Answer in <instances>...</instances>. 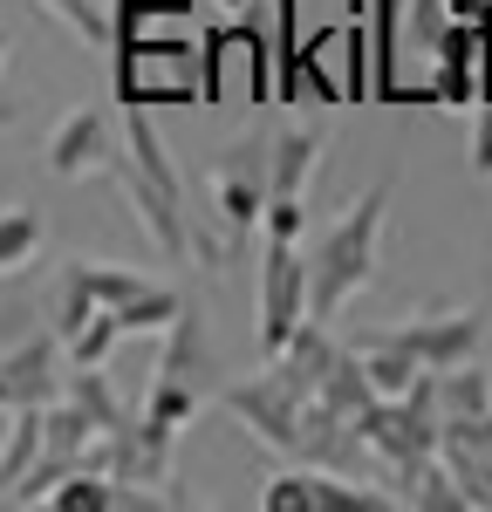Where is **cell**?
I'll use <instances>...</instances> for the list:
<instances>
[{
  "mask_svg": "<svg viewBox=\"0 0 492 512\" xmlns=\"http://www.w3.org/2000/svg\"><path fill=\"white\" fill-rule=\"evenodd\" d=\"M390 192L397 178H376L308 253V315L315 321H335L369 280H376V246H383V212H390Z\"/></svg>",
  "mask_w": 492,
  "mask_h": 512,
  "instance_id": "obj_1",
  "label": "cell"
},
{
  "mask_svg": "<svg viewBox=\"0 0 492 512\" xmlns=\"http://www.w3.org/2000/svg\"><path fill=\"white\" fill-rule=\"evenodd\" d=\"M301 321H308V260L294 239H267L260 246V355L274 362Z\"/></svg>",
  "mask_w": 492,
  "mask_h": 512,
  "instance_id": "obj_2",
  "label": "cell"
},
{
  "mask_svg": "<svg viewBox=\"0 0 492 512\" xmlns=\"http://www.w3.org/2000/svg\"><path fill=\"white\" fill-rule=\"evenodd\" d=\"M219 403H226L260 444H274V451H294V444H301V410H308V396L294 390V383H281L274 362H267V376L219 383Z\"/></svg>",
  "mask_w": 492,
  "mask_h": 512,
  "instance_id": "obj_3",
  "label": "cell"
},
{
  "mask_svg": "<svg viewBox=\"0 0 492 512\" xmlns=\"http://www.w3.org/2000/svg\"><path fill=\"white\" fill-rule=\"evenodd\" d=\"M383 342H397L410 349L424 369H458V362H479L486 349V321L472 315V308H445V315H410L397 328H376Z\"/></svg>",
  "mask_w": 492,
  "mask_h": 512,
  "instance_id": "obj_4",
  "label": "cell"
},
{
  "mask_svg": "<svg viewBox=\"0 0 492 512\" xmlns=\"http://www.w3.org/2000/svg\"><path fill=\"white\" fill-rule=\"evenodd\" d=\"M212 212L226 219V233H253L267 212V144L240 137L233 151L212 158Z\"/></svg>",
  "mask_w": 492,
  "mask_h": 512,
  "instance_id": "obj_5",
  "label": "cell"
},
{
  "mask_svg": "<svg viewBox=\"0 0 492 512\" xmlns=\"http://www.w3.org/2000/svg\"><path fill=\"white\" fill-rule=\"evenodd\" d=\"M0 369H7V403H14V410H48V403L62 396V335L48 328L35 342L7 349Z\"/></svg>",
  "mask_w": 492,
  "mask_h": 512,
  "instance_id": "obj_6",
  "label": "cell"
},
{
  "mask_svg": "<svg viewBox=\"0 0 492 512\" xmlns=\"http://www.w3.org/2000/svg\"><path fill=\"white\" fill-rule=\"evenodd\" d=\"M117 151V137H110V117L103 110H69V117L55 123V137H48V171L55 178H89V171H103Z\"/></svg>",
  "mask_w": 492,
  "mask_h": 512,
  "instance_id": "obj_7",
  "label": "cell"
},
{
  "mask_svg": "<svg viewBox=\"0 0 492 512\" xmlns=\"http://www.w3.org/2000/svg\"><path fill=\"white\" fill-rule=\"evenodd\" d=\"M158 376H178V383H192V390H219V355H212V335H205V315L199 308H178L171 328H164V355H158Z\"/></svg>",
  "mask_w": 492,
  "mask_h": 512,
  "instance_id": "obj_8",
  "label": "cell"
},
{
  "mask_svg": "<svg viewBox=\"0 0 492 512\" xmlns=\"http://www.w3.org/2000/svg\"><path fill=\"white\" fill-rule=\"evenodd\" d=\"M315 164H322V137L315 130H281L267 144V198H301Z\"/></svg>",
  "mask_w": 492,
  "mask_h": 512,
  "instance_id": "obj_9",
  "label": "cell"
},
{
  "mask_svg": "<svg viewBox=\"0 0 492 512\" xmlns=\"http://www.w3.org/2000/svg\"><path fill=\"white\" fill-rule=\"evenodd\" d=\"M335 342H328V328L315 315L301 321V328H294V335H287V349L274 355V369H281V383H294V390L301 396H315L322 390V376H328V362H335Z\"/></svg>",
  "mask_w": 492,
  "mask_h": 512,
  "instance_id": "obj_10",
  "label": "cell"
},
{
  "mask_svg": "<svg viewBox=\"0 0 492 512\" xmlns=\"http://www.w3.org/2000/svg\"><path fill=\"white\" fill-rule=\"evenodd\" d=\"M205 410V390H192V383H178V376H151V396H144V431L158 437V444H178V431L192 424Z\"/></svg>",
  "mask_w": 492,
  "mask_h": 512,
  "instance_id": "obj_11",
  "label": "cell"
},
{
  "mask_svg": "<svg viewBox=\"0 0 492 512\" xmlns=\"http://www.w3.org/2000/svg\"><path fill=\"white\" fill-rule=\"evenodd\" d=\"M315 403H328L335 417H363L369 403H376L363 355H356V349H342V355H335V362H328V376H322V390H315Z\"/></svg>",
  "mask_w": 492,
  "mask_h": 512,
  "instance_id": "obj_12",
  "label": "cell"
},
{
  "mask_svg": "<svg viewBox=\"0 0 492 512\" xmlns=\"http://www.w3.org/2000/svg\"><path fill=\"white\" fill-rule=\"evenodd\" d=\"M62 396H69L76 410H89V417H96V431H117V424H130V410L117 403L110 376H103V362H96V369L69 362V376H62Z\"/></svg>",
  "mask_w": 492,
  "mask_h": 512,
  "instance_id": "obj_13",
  "label": "cell"
},
{
  "mask_svg": "<svg viewBox=\"0 0 492 512\" xmlns=\"http://www.w3.org/2000/svg\"><path fill=\"white\" fill-rule=\"evenodd\" d=\"M438 458H445V472L458 478L465 506H486V512H492V451H479V444H458V437H445V444H438Z\"/></svg>",
  "mask_w": 492,
  "mask_h": 512,
  "instance_id": "obj_14",
  "label": "cell"
},
{
  "mask_svg": "<svg viewBox=\"0 0 492 512\" xmlns=\"http://www.w3.org/2000/svg\"><path fill=\"white\" fill-rule=\"evenodd\" d=\"M117 492H123L117 478H103V472L82 465V472H69L41 506H48V512H117Z\"/></svg>",
  "mask_w": 492,
  "mask_h": 512,
  "instance_id": "obj_15",
  "label": "cell"
},
{
  "mask_svg": "<svg viewBox=\"0 0 492 512\" xmlns=\"http://www.w3.org/2000/svg\"><path fill=\"white\" fill-rule=\"evenodd\" d=\"M397 499L417 506V512H465V492H458V478L445 472V458H424V465L404 478V492H397Z\"/></svg>",
  "mask_w": 492,
  "mask_h": 512,
  "instance_id": "obj_16",
  "label": "cell"
},
{
  "mask_svg": "<svg viewBox=\"0 0 492 512\" xmlns=\"http://www.w3.org/2000/svg\"><path fill=\"white\" fill-rule=\"evenodd\" d=\"M41 458V410H14L7 424V444H0V499L28 478V465Z\"/></svg>",
  "mask_w": 492,
  "mask_h": 512,
  "instance_id": "obj_17",
  "label": "cell"
},
{
  "mask_svg": "<svg viewBox=\"0 0 492 512\" xmlns=\"http://www.w3.org/2000/svg\"><path fill=\"white\" fill-rule=\"evenodd\" d=\"M438 403H445V417H479V410H492V376L479 362L438 369Z\"/></svg>",
  "mask_w": 492,
  "mask_h": 512,
  "instance_id": "obj_18",
  "label": "cell"
},
{
  "mask_svg": "<svg viewBox=\"0 0 492 512\" xmlns=\"http://www.w3.org/2000/svg\"><path fill=\"white\" fill-rule=\"evenodd\" d=\"M41 253V212L35 205H7L0 212V274H21Z\"/></svg>",
  "mask_w": 492,
  "mask_h": 512,
  "instance_id": "obj_19",
  "label": "cell"
},
{
  "mask_svg": "<svg viewBox=\"0 0 492 512\" xmlns=\"http://www.w3.org/2000/svg\"><path fill=\"white\" fill-rule=\"evenodd\" d=\"M69 274L89 287V301H96V308H123L130 294H144V287H151L144 274H130V267H96V260H69Z\"/></svg>",
  "mask_w": 492,
  "mask_h": 512,
  "instance_id": "obj_20",
  "label": "cell"
},
{
  "mask_svg": "<svg viewBox=\"0 0 492 512\" xmlns=\"http://www.w3.org/2000/svg\"><path fill=\"white\" fill-rule=\"evenodd\" d=\"M185 301L171 294V287H144V294H130L123 308H110L117 315V328L123 335H151V328H171V315H178Z\"/></svg>",
  "mask_w": 492,
  "mask_h": 512,
  "instance_id": "obj_21",
  "label": "cell"
},
{
  "mask_svg": "<svg viewBox=\"0 0 492 512\" xmlns=\"http://www.w3.org/2000/svg\"><path fill=\"white\" fill-rule=\"evenodd\" d=\"M117 342H123L117 315H110V308H96V315L82 321V328L69 335V342H62V349H69V362H82V369H96V362H110V349H117Z\"/></svg>",
  "mask_w": 492,
  "mask_h": 512,
  "instance_id": "obj_22",
  "label": "cell"
},
{
  "mask_svg": "<svg viewBox=\"0 0 492 512\" xmlns=\"http://www.w3.org/2000/svg\"><path fill=\"white\" fill-rule=\"evenodd\" d=\"M342 96H369V21H363V0L349 7V28H342Z\"/></svg>",
  "mask_w": 492,
  "mask_h": 512,
  "instance_id": "obj_23",
  "label": "cell"
},
{
  "mask_svg": "<svg viewBox=\"0 0 492 512\" xmlns=\"http://www.w3.org/2000/svg\"><path fill=\"white\" fill-rule=\"evenodd\" d=\"M35 7H48V14H55L76 41H89V48L110 41V7H103V0H35Z\"/></svg>",
  "mask_w": 492,
  "mask_h": 512,
  "instance_id": "obj_24",
  "label": "cell"
},
{
  "mask_svg": "<svg viewBox=\"0 0 492 512\" xmlns=\"http://www.w3.org/2000/svg\"><path fill=\"white\" fill-rule=\"evenodd\" d=\"M89 315H96V301H89V287H82V280L69 274V267H62V280H55V301H48V321H55V335L69 342V335H76V328H82Z\"/></svg>",
  "mask_w": 492,
  "mask_h": 512,
  "instance_id": "obj_25",
  "label": "cell"
},
{
  "mask_svg": "<svg viewBox=\"0 0 492 512\" xmlns=\"http://www.w3.org/2000/svg\"><path fill=\"white\" fill-rule=\"evenodd\" d=\"M301 233H308V205H301V198H267L260 239H294V246H301Z\"/></svg>",
  "mask_w": 492,
  "mask_h": 512,
  "instance_id": "obj_26",
  "label": "cell"
},
{
  "mask_svg": "<svg viewBox=\"0 0 492 512\" xmlns=\"http://www.w3.org/2000/svg\"><path fill=\"white\" fill-rule=\"evenodd\" d=\"M445 21H451L445 0H404V35L417 41V48H431V41L445 35Z\"/></svg>",
  "mask_w": 492,
  "mask_h": 512,
  "instance_id": "obj_27",
  "label": "cell"
},
{
  "mask_svg": "<svg viewBox=\"0 0 492 512\" xmlns=\"http://www.w3.org/2000/svg\"><path fill=\"white\" fill-rule=\"evenodd\" d=\"M472 171L492 178V76L479 89V103H472Z\"/></svg>",
  "mask_w": 492,
  "mask_h": 512,
  "instance_id": "obj_28",
  "label": "cell"
},
{
  "mask_svg": "<svg viewBox=\"0 0 492 512\" xmlns=\"http://www.w3.org/2000/svg\"><path fill=\"white\" fill-rule=\"evenodd\" d=\"M445 7H451V21H479L492 0H445Z\"/></svg>",
  "mask_w": 492,
  "mask_h": 512,
  "instance_id": "obj_29",
  "label": "cell"
},
{
  "mask_svg": "<svg viewBox=\"0 0 492 512\" xmlns=\"http://www.w3.org/2000/svg\"><path fill=\"white\" fill-rule=\"evenodd\" d=\"M212 7H226V14H253V0H212Z\"/></svg>",
  "mask_w": 492,
  "mask_h": 512,
  "instance_id": "obj_30",
  "label": "cell"
},
{
  "mask_svg": "<svg viewBox=\"0 0 492 512\" xmlns=\"http://www.w3.org/2000/svg\"><path fill=\"white\" fill-rule=\"evenodd\" d=\"M7 48H14V35H7V28H0V69H7Z\"/></svg>",
  "mask_w": 492,
  "mask_h": 512,
  "instance_id": "obj_31",
  "label": "cell"
},
{
  "mask_svg": "<svg viewBox=\"0 0 492 512\" xmlns=\"http://www.w3.org/2000/svg\"><path fill=\"white\" fill-rule=\"evenodd\" d=\"M0 410H14V403H7V369H0Z\"/></svg>",
  "mask_w": 492,
  "mask_h": 512,
  "instance_id": "obj_32",
  "label": "cell"
},
{
  "mask_svg": "<svg viewBox=\"0 0 492 512\" xmlns=\"http://www.w3.org/2000/svg\"><path fill=\"white\" fill-rule=\"evenodd\" d=\"M7 117H14V110H7V103H0V123H7Z\"/></svg>",
  "mask_w": 492,
  "mask_h": 512,
  "instance_id": "obj_33",
  "label": "cell"
}]
</instances>
